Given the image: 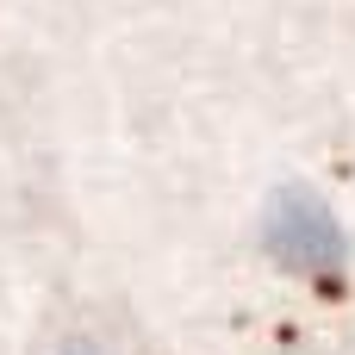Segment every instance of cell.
<instances>
[{
	"label": "cell",
	"instance_id": "6da1fadb",
	"mask_svg": "<svg viewBox=\"0 0 355 355\" xmlns=\"http://www.w3.org/2000/svg\"><path fill=\"white\" fill-rule=\"evenodd\" d=\"M62 355H106V349H100V343H87V337H75V343H69Z\"/></svg>",
	"mask_w": 355,
	"mask_h": 355
}]
</instances>
